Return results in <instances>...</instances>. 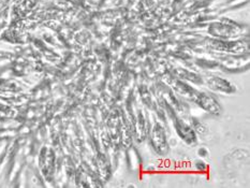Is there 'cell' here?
I'll return each mask as SVG.
<instances>
[{
  "label": "cell",
  "mask_w": 250,
  "mask_h": 188,
  "mask_svg": "<svg viewBox=\"0 0 250 188\" xmlns=\"http://www.w3.org/2000/svg\"><path fill=\"white\" fill-rule=\"evenodd\" d=\"M151 145H153V148L157 153L161 155L167 153V143L165 132L159 124H156L153 128V131H151Z\"/></svg>",
  "instance_id": "cell-3"
},
{
  "label": "cell",
  "mask_w": 250,
  "mask_h": 188,
  "mask_svg": "<svg viewBox=\"0 0 250 188\" xmlns=\"http://www.w3.org/2000/svg\"><path fill=\"white\" fill-rule=\"evenodd\" d=\"M54 160H55V156H54L53 150L50 148L42 149L41 156H40V166L43 174L46 177L51 176L54 171Z\"/></svg>",
  "instance_id": "cell-5"
},
{
  "label": "cell",
  "mask_w": 250,
  "mask_h": 188,
  "mask_svg": "<svg viewBox=\"0 0 250 188\" xmlns=\"http://www.w3.org/2000/svg\"><path fill=\"white\" fill-rule=\"evenodd\" d=\"M191 127L193 128L195 133H200L201 136H204V134L208 132V127H206L204 124L199 122L198 120H195V118H191Z\"/></svg>",
  "instance_id": "cell-6"
},
{
  "label": "cell",
  "mask_w": 250,
  "mask_h": 188,
  "mask_svg": "<svg viewBox=\"0 0 250 188\" xmlns=\"http://www.w3.org/2000/svg\"><path fill=\"white\" fill-rule=\"evenodd\" d=\"M171 115L173 118L174 127H175L176 132L179 136V138L188 144H194L197 142V133H195V131L193 130L191 125H189V124L183 121L182 118L174 115L172 111H171Z\"/></svg>",
  "instance_id": "cell-1"
},
{
  "label": "cell",
  "mask_w": 250,
  "mask_h": 188,
  "mask_svg": "<svg viewBox=\"0 0 250 188\" xmlns=\"http://www.w3.org/2000/svg\"><path fill=\"white\" fill-rule=\"evenodd\" d=\"M208 88L221 94H232L235 91V86L229 81L219 77H210L208 79Z\"/></svg>",
  "instance_id": "cell-4"
},
{
  "label": "cell",
  "mask_w": 250,
  "mask_h": 188,
  "mask_svg": "<svg viewBox=\"0 0 250 188\" xmlns=\"http://www.w3.org/2000/svg\"><path fill=\"white\" fill-rule=\"evenodd\" d=\"M194 166H195V169H197L198 171H201V172H204L208 170V165H206V163L204 160L202 159H199L194 163Z\"/></svg>",
  "instance_id": "cell-7"
},
{
  "label": "cell",
  "mask_w": 250,
  "mask_h": 188,
  "mask_svg": "<svg viewBox=\"0 0 250 188\" xmlns=\"http://www.w3.org/2000/svg\"><path fill=\"white\" fill-rule=\"evenodd\" d=\"M194 102L211 115H219L221 113V106L219 104V102L217 101L213 96H210L208 94L199 93Z\"/></svg>",
  "instance_id": "cell-2"
},
{
  "label": "cell",
  "mask_w": 250,
  "mask_h": 188,
  "mask_svg": "<svg viewBox=\"0 0 250 188\" xmlns=\"http://www.w3.org/2000/svg\"><path fill=\"white\" fill-rule=\"evenodd\" d=\"M198 155L200 156L201 158L208 157V148H205V147L199 148V149H198Z\"/></svg>",
  "instance_id": "cell-8"
}]
</instances>
